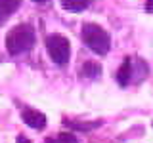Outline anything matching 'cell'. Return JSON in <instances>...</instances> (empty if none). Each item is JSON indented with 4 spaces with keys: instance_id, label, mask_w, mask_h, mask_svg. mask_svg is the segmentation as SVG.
Segmentation results:
<instances>
[{
    "instance_id": "6",
    "label": "cell",
    "mask_w": 153,
    "mask_h": 143,
    "mask_svg": "<svg viewBox=\"0 0 153 143\" xmlns=\"http://www.w3.org/2000/svg\"><path fill=\"white\" fill-rule=\"evenodd\" d=\"M90 4H92V0H61L63 10H67V12H71V13L82 12V10H86Z\"/></svg>"
},
{
    "instance_id": "1",
    "label": "cell",
    "mask_w": 153,
    "mask_h": 143,
    "mask_svg": "<svg viewBox=\"0 0 153 143\" xmlns=\"http://www.w3.org/2000/svg\"><path fill=\"white\" fill-rule=\"evenodd\" d=\"M33 46H35V29L31 25H17L6 36V50L10 52V55L29 52Z\"/></svg>"
},
{
    "instance_id": "8",
    "label": "cell",
    "mask_w": 153,
    "mask_h": 143,
    "mask_svg": "<svg viewBox=\"0 0 153 143\" xmlns=\"http://www.w3.org/2000/svg\"><path fill=\"white\" fill-rule=\"evenodd\" d=\"M82 74L88 76V78H98L102 74V67H100V63H96V61H86L82 65Z\"/></svg>"
},
{
    "instance_id": "5",
    "label": "cell",
    "mask_w": 153,
    "mask_h": 143,
    "mask_svg": "<svg viewBox=\"0 0 153 143\" xmlns=\"http://www.w3.org/2000/svg\"><path fill=\"white\" fill-rule=\"evenodd\" d=\"M19 2H21V0H0V23L6 21V19L19 8Z\"/></svg>"
},
{
    "instance_id": "3",
    "label": "cell",
    "mask_w": 153,
    "mask_h": 143,
    "mask_svg": "<svg viewBox=\"0 0 153 143\" xmlns=\"http://www.w3.org/2000/svg\"><path fill=\"white\" fill-rule=\"evenodd\" d=\"M46 50L56 65H67L71 57V44L61 35H50L46 38Z\"/></svg>"
},
{
    "instance_id": "11",
    "label": "cell",
    "mask_w": 153,
    "mask_h": 143,
    "mask_svg": "<svg viewBox=\"0 0 153 143\" xmlns=\"http://www.w3.org/2000/svg\"><path fill=\"white\" fill-rule=\"evenodd\" d=\"M33 2H36V4H42V2H48V0H33Z\"/></svg>"
},
{
    "instance_id": "10",
    "label": "cell",
    "mask_w": 153,
    "mask_h": 143,
    "mask_svg": "<svg viewBox=\"0 0 153 143\" xmlns=\"http://www.w3.org/2000/svg\"><path fill=\"white\" fill-rule=\"evenodd\" d=\"M146 10L149 13H153V0H147V2H146Z\"/></svg>"
},
{
    "instance_id": "9",
    "label": "cell",
    "mask_w": 153,
    "mask_h": 143,
    "mask_svg": "<svg viewBox=\"0 0 153 143\" xmlns=\"http://www.w3.org/2000/svg\"><path fill=\"white\" fill-rule=\"evenodd\" d=\"M57 143H76V137H73L71 133H61L59 137L56 139Z\"/></svg>"
},
{
    "instance_id": "2",
    "label": "cell",
    "mask_w": 153,
    "mask_h": 143,
    "mask_svg": "<svg viewBox=\"0 0 153 143\" xmlns=\"http://www.w3.org/2000/svg\"><path fill=\"white\" fill-rule=\"evenodd\" d=\"M82 40L98 55H105L111 48V36L96 23H86L82 27Z\"/></svg>"
},
{
    "instance_id": "4",
    "label": "cell",
    "mask_w": 153,
    "mask_h": 143,
    "mask_svg": "<svg viewBox=\"0 0 153 143\" xmlns=\"http://www.w3.org/2000/svg\"><path fill=\"white\" fill-rule=\"evenodd\" d=\"M21 118L27 126L35 128V130H40V128L46 126V116L40 111H35V109H25L23 114H21Z\"/></svg>"
},
{
    "instance_id": "7",
    "label": "cell",
    "mask_w": 153,
    "mask_h": 143,
    "mask_svg": "<svg viewBox=\"0 0 153 143\" xmlns=\"http://www.w3.org/2000/svg\"><path fill=\"white\" fill-rule=\"evenodd\" d=\"M130 76H132V67H130V59H124L123 61V65H121V69H119V73H117V80H119V84L121 86H126L128 82H130Z\"/></svg>"
}]
</instances>
